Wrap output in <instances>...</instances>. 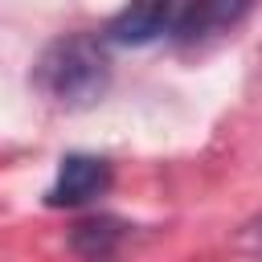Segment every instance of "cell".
<instances>
[{
  "mask_svg": "<svg viewBox=\"0 0 262 262\" xmlns=\"http://www.w3.org/2000/svg\"><path fill=\"white\" fill-rule=\"evenodd\" d=\"M127 221L119 217H86L70 229V250L86 262H115L127 242Z\"/></svg>",
  "mask_w": 262,
  "mask_h": 262,
  "instance_id": "5b68a950",
  "label": "cell"
},
{
  "mask_svg": "<svg viewBox=\"0 0 262 262\" xmlns=\"http://www.w3.org/2000/svg\"><path fill=\"white\" fill-rule=\"evenodd\" d=\"M33 86L57 106H94L111 90V53L102 37L70 33L57 37L33 66Z\"/></svg>",
  "mask_w": 262,
  "mask_h": 262,
  "instance_id": "6da1fadb",
  "label": "cell"
},
{
  "mask_svg": "<svg viewBox=\"0 0 262 262\" xmlns=\"http://www.w3.org/2000/svg\"><path fill=\"white\" fill-rule=\"evenodd\" d=\"M180 8H184V0H127L106 20L102 41L106 45H127V49L131 45H151L176 25Z\"/></svg>",
  "mask_w": 262,
  "mask_h": 262,
  "instance_id": "7a4b0ae2",
  "label": "cell"
},
{
  "mask_svg": "<svg viewBox=\"0 0 262 262\" xmlns=\"http://www.w3.org/2000/svg\"><path fill=\"white\" fill-rule=\"evenodd\" d=\"M254 0H188L176 16V41L180 45H201L209 37H221L246 20Z\"/></svg>",
  "mask_w": 262,
  "mask_h": 262,
  "instance_id": "277c9868",
  "label": "cell"
},
{
  "mask_svg": "<svg viewBox=\"0 0 262 262\" xmlns=\"http://www.w3.org/2000/svg\"><path fill=\"white\" fill-rule=\"evenodd\" d=\"M106 188H111V164L90 151H70L57 168V180L45 192V205L49 209H78V205H90L94 196H102Z\"/></svg>",
  "mask_w": 262,
  "mask_h": 262,
  "instance_id": "3957f363",
  "label": "cell"
}]
</instances>
